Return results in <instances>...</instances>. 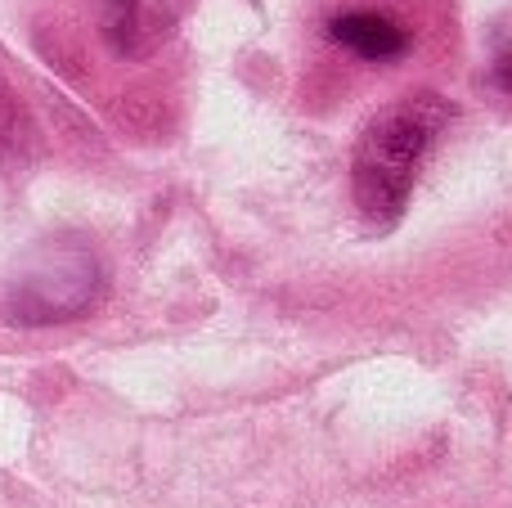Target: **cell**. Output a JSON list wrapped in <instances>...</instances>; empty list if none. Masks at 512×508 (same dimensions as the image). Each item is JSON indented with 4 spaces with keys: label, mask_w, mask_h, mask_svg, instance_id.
<instances>
[{
    "label": "cell",
    "mask_w": 512,
    "mask_h": 508,
    "mask_svg": "<svg viewBox=\"0 0 512 508\" xmlns=\"http://www.w3.org/2000/svg\"><path fill=\"white\" fill-rule=\"evenodd\" d=\"M104 293V266L99 257L77 239H59L45 252H36L32 266L9 284L5 293V315L23 329H41V324H63L77 320L95 306Z\"/></svg>",
    "instance_id": "obj_2"
},
{
    "label": "cell",
    "mask_w": 512,
    "mask_h": 508,
    "mask_svg": "<svg viewBox=\"0 0 512 508\" xmlns=\"http://www.w3.org/2000/svg\"><path fill=\"white\" fill-rule=\"evenodd\" d=\"M23 144V108L0 81V153H14Z\"/></svg>",
    "instance_id": "obj_5"
},
{
    "label": "cell",
    "mask_w": 512,
    "mask_h": 508,
    "mask_svg": "<svg viewBox=\"0 0 512 508\" xmlns=\"http://www.w3.org/2000/svg\"><path fill=\"white\" fill-rule=\"evenodd\" d=\"M454 108L441 95H409L400 104L382 108L369 131L355 144V203L373 221H396L409 203L414 176L423 167L432 140L450 122Z\"/></svg>",
    "instance_id": "obj_1"
},
{
    "label": "cell",
    "mask_w": 512,
    "mask_h": 508,
    "mask_svg": "<svg viewBox=\"0 0 512 508\" xmlns=\"http://www.w3.org/2000/svg\"><path fill=\"white\" fill-rule=\"evenodd\" d=\"M104 36L113 50H135L140 36V5L135 0H104Z\"/></svg>",
    "instance_id": "obj_4"
},
{
    "label": "cell",
    "mask_w": 512,
    "mask_h": 508,
    "mask_svg": "<svg viewBox=\"0 0 512 508\" xmlns=\"http://www.w3.org/2000/svg\"><path fill=\"white\" fill-rule=\"evenodd\" d=\"M324 36L333 50H346L360 63H396L414 50V32L396 14L373 9V5H351V9L328 14Z\"/></svg>",
    "instance_id": "obj_3"
}]
</instances>
